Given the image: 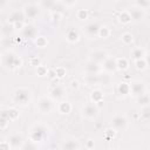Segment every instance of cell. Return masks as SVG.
<instances>
[{
  "mask_svg": "<svg viewBox=\"0 0 150 150\" xmlns=\"http://www.w3.org/2000/svg\"><path fill=\"white\" fill-rule=\"evenodd\" d=\"M134 64H135V68L139 71H143L148 68V64H146V61L145 59H141V60H136L134 61Z\"/></svg>",
  "mask_w": 150,
  "mask_h": 150,
  "instance_id": "36",
  "label": "cell"
},
{
  "mask_svg": "<svg viewBox=\"0 0 150 150\" xmlns=\"http://www.w3.org/2000/svg\"><path fill=\"white\" fill-rule=\"evenodd\" d=\"M118 21L122 23V25H128L132 21V18H131V14L129 12V9H123L118 14Z\"/></svg>",
  "mask_w": 150,
  "mask_h": 150,
  "instance_id": "26",
  "label": "cell"
},
{
  "mask_svg": "<svg viewBox=\"0 0 150 150\" xmlns=\"http://www.w3.org/2000/svg\"><path fill=\"white\" fill-rule=\"evenodd\" d=\"M54 108V104H53V100L48 96H41L38 102H36V105H35V109L40 114H43V115H48L52 112Z\"/></svg>",
  "mask_w": 150,
  "mask_h": 150,
  "instance_id": "4",
  "label": "cell"
},
{
  "mask_svg": "<svg viewBox=\"0 0 150 150\" xmlns=\"http://www.w3.org/2000/svg\"><path fill=\"white\" fill-rule=\"evenodd\" d=\"M136 103L138 107H146V105H150V95L148 93H145L144 95L139 96L136 98Z\"/></svg>",
  "mask_w": 150,
  "mask_h": 150,
  "instance_id": "29",
  "label": "cell"
},
{
  "mask_svg": "<svg viewBox=\"0 0 150 150\" xmlns=\"http://www.w3.org/2000/svg\"><path fill=\"white\" fill-rule=\"evenodd\" d=\"M63 2V5L66 6V8H68V7H73V6H75L76 4H77V1H62Z\"/></svg>",
  "mask_w": 150,
  "mask_h": 150,
  "instance_id": "48",
  "label": "cell"
},
{
  "mask_svg": "<svg viewBox=\"0 0 150 150\" xmlns=\"http://www.w3.org/2000/svg\"><path fill=\"white\" fill-rule=\"evenodd\" d=\"M86 149L87 150H94V148H95V141L93 139V138H88L87 141H86Z\"/></svg>",
  "mask_w": 150,
  "mask_h": 150,
  "instance_id": "44",
  "label": "cell"
},
{
  "mask_svg": "<svg viewBox=\"0 0 150 150\" xmlns=\"http://www.w3.org/2000/svg\"><path fill=\"white\" fill-rule=\"evenodd\" d=\"M145 61H146V64H148V67H150V52L149 53H146L145 54Z\"/></svg>",
  "mask_w": 150,
  "mask_h": 150,
  "instance_id": "49",
  "label": "cell"
},
{
  "mask_svg": "<svg viewBox=\"0 0 150 150\" xmlns=\"http://www.w3.org/2000/svg\"><path fill=\"white\" fill-rule=\"evenodd\" d=\"M116 134H117V131L110 127V128H108V129L104 131V137H105L107 139H112V138L116 137Z\"/></svg>",
  "mask_w": 150,
  "mask_h": 150,
  "instance_id": "41",
  "label": "cell"
},
{
  "mask_svg": "<svg viewBox=\"0 0 150 150\" xmlns=\"http://www.w3.org/2000/svg\"><path fill=\"white\" fill-rule=\"evenodd\" d=\"M53 70H54L55 77L59 79V80L64 79V77L67 76V69H66V67H63V66H57V67H55Z\"/></svg>",
  "mask_w": 150,
  "mask_h": 150,
  "instance_id": "32",
  "label": "cell"
},
{
  "mask_svg": "<svg viewBox=\"0 0 150 150\" xmlns=\"http://www.w3.org/2000/svg\"><path fill=\"white\" fill-rule=\"evenodd\" d=\"M128 117L124 115V114H115L111 120H110V127L112 129H115L116 131H120V130H124L127 127H128Z\"/></svg>",
  "mask_w": 150,
  "mask_h": 150,
  "instance_id": "7",
  "label": "cell"
},
{
  "mask_svg": "<svg viewBox=\"0 0 150 150\" xmlns=\"http://www.w3.org/2000/svg\"><path fill=\"white\" fill-rule=\"evenodd\" d=\"M35 74H36L38 76H40V77H43V76H48L49 70H48V68H47L46 66L41 64V66H39V67L35 69Z\"/></svg>",
  "mask_w": 150,
  "mask_h": 150,
  "instance_id": "37",
  "label": "cell"
},
{
  "mask_svg": "<svg viewBox=\"0 0 150 150\" xmlns=\"http://www.w3.org/2000/svg\"><path fill=\"white\" fill-rule=\"evenodd\" d=\"M81 115L83 118L86 120H95L98 114H100V109L97 107V104L95 103H86L81 107V110H80Z\"/></svg>",
  "mask_w": 150,
  "mask_h": 150,
  "instance_id": "5",
  "label": "cell"
},
{
  "mask_svg": "<svg viewBox=\"0 0 150 150\" xmlns=\"http://www.w3.org/2000/svg\"><path fill=\"white\" fill-rule=\"evenodd\" d=\"M116 93L122 97H125V96L130 95V84L128 82H124V81L120 82L116 87Z\"/></svg>",
  "mask_w": 150,
  "mask_h": 150,
  "instance_id": "22",
  "label": "cell"
},
{
  "mask_svg": "<svg viewBox=\"0 0 150 150\" xmlns=\"http://www.w3.org/2000/svg\"><path fill=\"white\" fill-rule=\"evenodd\" d=\"M1 66L7 70H16L22 66V59L13 50H6L1 54Z\"/></svg>",
  "mask_w": 150,
  "mask_h": 150,
  "instance_id": "3",
  "label": "cell"
},
{
  "mask_svg": "<svg viewBox=\"0 0 150 150\" xmlns=\"http://www.w3.org/2000/svg\"><path fill=\"white\" fill-rule=\"evenodd\" d=\"M108 57H109V54L103 49H97V50H94L89 54V60L94 61L98 64H102Z\"/></svg>",
  "mask_w": 150,
  "mask_h": 150,
  "instance_id": "10",
  "label": "cell"
},
{
  "mask_svg": "<svg viewBox=\"0 0 150 150\" xmlns=\"http://www.w3.org/2000/svg\"><path fill=\"white\" fill-rule=\"evenodd\" d=\"M83 69H84V73L86 74H100L101 70H102V67H101V64H98V63H96L94 61L88 60L84 63Z\"/></svg>",
  "mask_w": 150,
  "mask_h": 150,
  "instance_id": "18",
  "label": "cell"
},
{
  "mask_svg": "<svg viewBox=\"0 0 150 150\" xmlns=\"http://www.w3.org/2000/svg\"><path fill=\"white\" fill-rule=\"evenodd\" d=\"M21 36L23 39H29V40H35L38 38V28L29 23V25H26L23 27V29L21 30Z\"/></svg>",
  "mask_w": 150,
  "mask_h": 150,
  "instance_id": "15",
  "label": "cell"
},
{
  "mask_svg": "<svg viewBox=\"0 0 150 150\" xmlns=\"http://www.w3.org/2000/svg\"><path fill=\"white\" fill-rule=\"evenodd\" d=\"M26 16H25V13L22 9H14L12 11L8 16H7V22L9 23H16V22H21V21H25Z\"/></svg>",
  "mask_w": 150,
  "mask_h": 150,
  "instance_id": "16",
  "label": "cell"
},
{
  "mask_svg": "<svg viewBox=\"0 0 150 150\" xmlns=\"http://www.w3.org/2000/svg\"><path fill=\"white\" fill-rule=\"evenodd\" d=\"M76 18L81 21H86L88 18H89V12L88 9H84V8H81V9H77L76 13H75Z\"/></svg>",
  "mask_w": 150,
  "mask_h": 150,
  "instance_id": "35",
  "label": "cell"
},
{
  "mask_svg": "<svg viewBox=\"0 0 150 150\" xmlns=\"http://www.w3.org/2000/svg\"><path fill=\"white\" fill-rule=\"evenodd\" d=\"M132 7L145 11V9L150 8V0H136L132 2Z\"/></svg>",
  "mask_w": 150,
  "mask_h": 150,
  "instance_id": "33",
  "label": "cell"
},
{
  "mask_svg": "<svg viewBox=\"0 0 150 150\" xmlns=\"http://www.w3.org/2000/svg\"><path fill=\"white\" fill-rule=\"evenodd\" d=\"M145 93H146V86L143 81L136 80L130 84V95L132 97L137 98V97L144 95Z\"/></svg>",
  "mask_w": 150,
  "mask_h": 150,
  "instance_id": "8",
  "label": "cell"
},
{
  "mask_svg": "<svg viewBox=\"0 0 150 150\" xmlns=\"http://www.w3.org/2000/svg\"><path fill=\"white\" fill-rule=\"evenodd\" d=\"M54 2H55V1L47 0V1H40L39 5H40L41 8H47V9H49V11H52V8H53V6H54Z\"/></svg>",
  "mask_w": 150,
  "mask_h": 150,
  "instance_id": "42",
  "label": "cell"
},
{
  "mask_svg": "<svg viewBox=\"0 0 150 150\" xmlns=\"http://www.w3.org/2000/svg\"><path fill=\"white\" fill-rule=\"evenodd\" d=\"M83 82L86 86H97L101 83V75L100 74H84L83 75Z\"/></svg>",
  "mask_w": 150,
  "mask_h": 150,
  "instance_id": "19",
  "label": "cell"
},
{
  "mask_svg": "<svg viewBox=\"0 0 150 150\" xmlns=\"http://www.w3.org/2000/svg\"><path fill=\"white\" fill-rule=\"evenodd\" d=\"M8 125H9V121L7 118H5V117H1L0 118V129L1 130H6Z\"/></svg>",
  "mask_w": 150,
  "mask_h": 150,
  "instance_id": "45",
  "label": "cell"
},
{
  "mask_svg": "<svg viewBox=\"0 0 150 150\" xmlns=\"http://www.w3.org/2000/svg\"><path fill=\"white\" fill-rule=\"evenodd\" d=\"M1 117L7 118L9 122H14L20 117V111L15 107H8L1 111Z\"/></svg>",
  "mask_w": 150,
  "mask_h": 150,
  "instance_id": "14",
  "label": "cell"
},
{
  "mask_svg": "<svg viewBox=\"0 0 150 150\" xmlns=\"http://www.w3.org/2000/svg\"><path fill=\"white\" fill-rule=\"evenodd\" d=\"M62 13H59V12H50V21L54 23V25H57L61 19H62Z\"/></svg>",
  "mask_w": 150,
  "mask_h": 150,
  "instance_id": "40",
  "label": "cell"
},
{
  "mask_svg": "<svg viewBox=\"0 0 150 150\" xmlns=\"http://www.w3.org/2000/svg\"><path fill=\"white\" fill-rule=\"evenodd\" d=\"M102 67V70L105 73V74H112L115 71H117V66H116V57L114 56H110L101 64Z\"/></svg>",
  "mask_w": 150,
  "mask_h": 150,
  "instance_id": "13",
  "label": "cell"
},
{
  "mask_svg": "<svg viewBox=\"0 0 150 150\" xmlns=\"http://www.w3.org/2000/svg\"><path fill=\"white\" fill-rule=\"evenodd\" d=\"M7 141L9 142V144L12 145V148L15 149V150H18V149L20 150L21 146H22L23 143H25L23 136H22V134H20V132H13V134H11Z\"/></svg>",
  "mask_w": 150,
  "mask_h": 150,
  "instance_id": "11",
  "label": "cell"
},
{
  "mask_svg": "<svg viewBox=\"0 0 150 150\" xmlns=\"http://www.w3.org/2000/svg\"><path fill=\"white\" fill-rule=\"evenodd\" d=\"M56 109L60 115H69L73 110V105L69 101H60L56 105Z\"/></svg>",
  "mask_w": 150,
  "mask_h": 150,
  "instance_id": "20",
  "label": "cell"
},
{
  "mask_svg": "<svg viewBox=\"0 0 150 150\" xmlns=\"http://www.w3.org/2000/svg\"><path fill=\"white\" fill-rule=\"evenodd\" d=\"M110 35H111L110 28L108 26H105V25H101L100 30H98V36L102 38V39H108Z\"/></svg>",
  "mask_w": 150,
  "mask_h": 150,
  "instance_id": "34",
  "label": "cell"
},
{
  "mask_svg": "<svg viewBox=\"0 0 150 150\" xmlns=\"http://www.w3.org/2000/svg\"><path fill=\"white\" fill-rule=\"evenodd\" d=\"M141 116L145 122H150V105L143 107L141 110Z\"/></svg>",
  "mask_w": 150,
  "mask_h": 150,
  "instance_id": "38",
  "label": "cell"
},
{
  "mask_svg": "<svg viewBox=\"0 0 150 150\" xmlns=\"http://www.w3.org/2000/svg\"><path fill=\"white\" fill-rule=\"evenodd\" d=\"M66 96V88L61 84H55L49 89V97L54 101H62Z\"/></svg>",
  "mask_w": 150,
  "mask_h": 150,
  "instance_id": "9",
  "label": "cell"
},
{
  "mask_svg": "<svg viewBox=\"0 0 150 150\" xmlns=\"http://www.w3.org/2000/svg\"><path fill=\"white\" fill-rule=\"evenodd\" d=\"M12 100L19 107H27L33 100V91L28 87H18L12 93Z\"/></svg>",
  "mask_w": 150,
  "mask_h": 150,
  "instance_id": "2",
  "label": "cell"
},
{
  "mask_svg": "<svg viewBox=\"0 0 150 150\" xmlns=\"http://www.w3.org/2000/svg\"><path fill=\"white\" fill-rule=\"evenodd\" d=\"M29 64L33 66V67H35V68H38V67L41 66L42 63H41L40 57H38V56H32V57L29 59Z\"/></svg>",
  "mask_w": 150,
  "mask_h": 150,
  "instance_id": "43",
  "label": "cell"
},
{
  "mask_svg": "<svg viewBox=\"0 0 150 150\" xmlns=\"http://www.w3.org/2000/svg\"><path fill=\"white\" fill-rule=\"evenodd\" d=\"M100 27H101V25H100L97 21H93V22L87 23V25L83 27V32H84V34H86L87 36H89V38H95V36H98Z\"/></svg>",
  "mask_w": 150,
  "mask_h": 150,
  "instance_id": "12",
  "label": "cell"
},
{
  "mask_svg": "<svg viewBox=\"0 0 150 150\" xmlns=\"http://www.w3.org/2000/svg\"><path fill=\"white\" fill-rule=\"evenodd\" d=\"M90 100L95 104L102 103L103 102V91L101 89H98V88L91 90V93H90Z\"/></svg>",
  "mask_w": 150,
  "mask_h": 150,
  "instance_id": "24",
  "label": "cell"
},
{
  "mask_svg": "<svg viewBox=\"0 0 150 150\" xmlns=\"http://www.w3.org/2000/svg\"><path fill=\"white\" fill-rule=\"evenodd\" d=\"M20 150H38V144H35L28 139V141H25V143Z\"/></svg>",
  "mask_w": 150,
  "mask_h": 150,
  "instance_id": "39",
  "label": "cell"
},
{
  "mask_svg": "<svg viewBox=\"0 0 150 150\" xmlns=\"http://www.w3.org/2000/svg\"><path fill=\"white\" fill-rule=\"evenodd\" d=\"M129 12L131 14L132 21H142L145 18V11H143V9H139V8H136V7H131L129 9Z\"/></svg>",
  "mask_w": 150,
  "mask_h": 150,
  "instance_id": "23",
  "label": "cell"
},
{
  "mask_svg": "<svg viewBox=\"0 0 150 150\" xmlns=\"http://www.w3.org/2000/svg\"><path fill=\"white\" fill-rule=\"evenodd\" d=\"M64 38H66V40H67L68 43H76L80 40V34H79V32L75 28H69L66 32Z\"/></svg>",
  "mask_w": 150,
  "mask_h": 150,
  "instance_id": "21",
  "label": "cell"
},
{
  "mask_svg": "<svg viewBox=\"0 0 150 150\" xmlns=\"http://www.w3.org/2000/svg\"><path fill=\"white\" fill-rule=\"evenodd\" d=\"M0 150H13V148L8 141H2L0 143Z\"/></svg>",
  "mask_w": 150,
  "mask_h": 150,
  "instance_id": "46",
  "label": "cell"
},
{
  "mask_svg": "<svg viewBox=\"0 0 150 150\" xmlns=\"http://www.w3.org/2000/svg\"><path fill=\"white\" fill-rule=\"evenodd\" d=\"M14 30H15L14 26L12 23L7 22V21L1 26V34H2V36H9V34H12Z\"/></svg>",
  "mask_w": 150,
  "mask_h": 150,
  "instance_id": "31",
  "label": "cell"
},
{
  "mask_svg": "<svg viewBox=\"0 0 150 150\" xmlns=\"http://www.w3.org/2000/svg\"><path fill=\"white\" fill-rule=\"evenodd\" d=\"M49 135H50L49 127L45 123H41V122L34 123L28 130V139L35 144L43 143L49 137Z\"/></svg>",
  "mask_w": 150,
  "mask_h": 150,
  "instance_id": "1",
  "label": "cell"
},
{
  "mask_svg": "<svg viewBox=\"0 0 150 150\" xmlns=\"http://www.w3.org/2000/svg\"><path fill=\"white\" fill-rule=\"evenodd\" d=\"M116 66H117L118 71H125L129 69L130 63H129V60L127 57L121 56V57H116Z\"/></svg>",
  "mask_w": 150,
  "mask_h": 150,
  "instance_id": "25",
  "label": "cell"
},
{
  "mask_svg": "<svg viewBox=\"0 0 150 150\" xmlns=\"http://www.w3.org/2000/svg\"><path fill=\"white\" fill-rule=\"evenodd\" d=\"M70 88H71L73 90L79 89V88H80V82H79V81H76V80H73V81L70 82Z\"/></svg>",
  "mask_w": 150,
  "mask_h": 150,
  "instance_id": "47",
  "label": "cell"
},
{
  "mask_svg": "<svg viewBox=\"0 0 150 150\" xmlns=\"http://www.w3.org/2000/svg\"><path fill=\"white\" fill-rule=\"evenodd\" d=\"M41 9L42 8L40 7L39 2H28L22 7L26 19H29V20H35L40 15Z\"/></svg>",
  "mask_w": 150,
  "mask_h": 150,
  "instance_id": "6",
  "label": "cell"
},
{
  "mask_svg": "<svg viewBox=\"0 0 150 150\" xmlns=\"http://www.w3.org/2000/svg\"><path fill=\"white\" fill-rule=\"evenodd\" d=\"M121 42L124 46H130L134 42V35L130 32H124L121 34Z\"/></svg>",
  "mask_w": 150,
  "mask_h": 150,
  "instance_id": "28",
  "label": "cell"
},
{
  "mask_svg": "<svg viewBox=\"0 0 150 150\" xmlns=\"http://www.w3.org/2000/svg\"><path fill=\"white\" fill-rule=\"evenodd\" d=\"M80 142L74 138V137H69L67 139H64L62 143H61V146L60 149L61 150H80Z\"/></svg>",
  "mask_w": 150,
  "mask_h": 150,
  "instance_id": "17",
  "label": "cell"
},
{
  "mask_svg": "<svg viewBox=\"0 0 150 150\" xmlns=\"http://www.w3.org/2000/svg\"><path fill=\"white\" fill-rule=\"evenodd\" d=\"M48 43H49L48 39H47L46 36H43V35H39V36L34 40V45H35V47H38V48H46V47L48 46Z\"/></svg>",
  "mask_w": 150,
  "mask_h": 150,
  "instance_id": "30",
  "label": "cell"
},
{
  "mask_svg": "<svg viewBox=\"0 0 150 150\" xmlns=\"http://www.w3.org/2000/svg\"><path fill=\"white\" fill-rule=\"evenodd\" d=\"M145 50L143 49V48H141V47H135L132 50H131V59L134 60V61H136V60H141V59H144L145 57Z\"/></svg>",
  "mask_w": 150,
  "mask_h": 150,
  "instance_id": "27",
  "label": "cell"
}]
</instances>
